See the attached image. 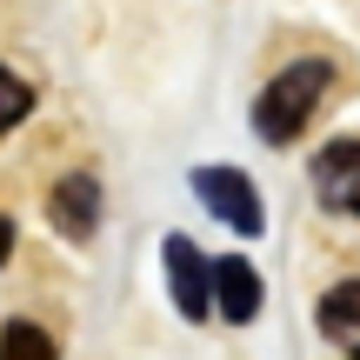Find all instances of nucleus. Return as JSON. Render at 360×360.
<instances>
[{"label": "nucleus", "instance_id": "nucleus-1", "mask_svg": "<svg viewBox=\"0 0 360 360\" xmlns=\"http://www.w3.org/2000/svg\"><path fill=\"white\" fill-rule=\"evenodd\" d=\"M327 87H334V60H321V53L281 67V80H267V94L254 101V134L267 147H287L300 127H307V114L321 107Z\"/></svg>", "mask_w": 360, "mask_h": 360}, {"label": "nucleus", "instance_id": "nucleus-2", "mask_svg": "<svg viewBox=\"0 0 360 360\" xmlns=\"http://www.w3.org/2000/svg\"><path fill=\"white\" fill-rule=\"evenodd\" d=\"M193 193H200V207L214 220H227L233 233H260L267 227V207H260L254 180H247L240 167H200L193 174Z\"/></svg>", "mask_w": 360, "mask_h": 360}, {"label": "nucleus", "instance_id": "nucleus-3", "mask_svg": "<svg viewBox=\"0 0 360 360\" xmlns=\"http://www.w3.org/2000/svg\"><path fill=\"white\" fill-rule=\"evenodd\" d=\"M160 260H167V287H174V307L187 314V321H207V314L220 307V300H214V260H207L200 247L187 240V233H167Z\"/></svg>", "mask_w": 360, "mask_h": 360}, {"label": "nucleus", "instance_id": "nucleus-4", "mask_svg": "<svg viewBox=\"0 0 360 360\" xmlns=\"http://www.w3.org/2000/svg\"><path fill=\"white\" fill-rule=\"evenodd\" d=\"M314 200L334 207V214H360V141H327L321 154H314Z\"/></svg>", "mask_w": 360, "mask_h": 360}, {"label": "nucleus", "instance_id": "nucleus-5", "mask_svg": "<svg viewBox=\"0 0 360 360\" xmlns=\"http://www.w3.org/2000/svg\"><path fill=\"white\" fill-rule=\"evenodd\" d=\"M47 220L67 233V240H94V227H101V180H94L87 167L67 174L60 187L47 193Z\"/></svg>", "mask_w": 360, "mask_h": 360}, {"label": "nucleus", "instance_id": "nucleus-6", "mask_svg": "<svg viewBox=\"0 0 360 360\" xmlns=\"http://www.w3.org/2000/svg\"><path fill=\"white\" fill-rule=\"evenodd\" d=\"M214 300L227 314V327H247L260 314V274L254 260H214Z\"/></svg>", "mask_w": 360, "mask_h": 360}, {"label": "nucleus", "instance_id": "nucleus-7", "mask_svg": "<svg viewBox=\"0 0 360 360\" xmlns=\"http://www.w3.org/2000/svg\"><path fill=\"white\" fill-rule=\"evenodd\" d=\"M321 334L347 360H360V281H340L321 294Z\"/></svg>", "mask_w": 360, "mask_h": 360}, {"label": "nucleus", "instance_id": "nucleus-8", "mask_svg": "<svg viewBox=\"0 0 360 360\" xmlns=\"http://www.w3.org/2000/svg\"><path fill=\"white\" fill-rule=\"evenodd\" d=\"M0 360H53V334L40 321H7L0 327Z\"/></svg>", "mask_w": 360, "mask_h": 360}, {"label": "nucleus", "instance_id": "nucleus-9", "mask_svg": "<svg viewBox=\"0 0 360 360\" xmlns=\"http://www.w3.org/2000/svg\"><path fill=\"white\" fill-rule=\"evenodd\" d=\"M27 114H34V87H27L13 67H0V134H13Z\"/></svg>", "mask_w": 360, "mask_h": 360}, {"label": "nucleus", "instance_id": "nucleus-10", "mask_svg": "<svg viewBox=\"0 0 360 360\" xmlns=\"http://www.w3.org/2000/svg\"><path fill=\"white\" fill-rule=\"evenodd\" d=\"M7 254H13V220L0 214V267H7Z\"/></svg>", "mask_w": 360, "mask_h": 360}]
</instances>
